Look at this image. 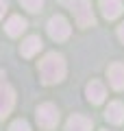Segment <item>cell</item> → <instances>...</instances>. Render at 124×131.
Here are the masks:
<instances>
[{
	"label": "cell",
	"instance_id": "obj_1",
	"mask_svg": "<svg viewBox=\"0 0 124 131\" xmlns=\"http://www.w3.org/2000/svg\"><path fill=\"white\" fill-rule=\"evenodd\" d=\"M39 77L46 85L61 83L65 77V59L59 52H48L44 59L39 61Z\"/></svg>",
	"mask_w": 124,
	"mask_h": 131
},
{
	"label": "cell",
	"instance_id": "obj_2",
	"mask_svg": "<svg viewBox=\"0 0 124 131\" xmlns=\"http://www.w3.org/2000/svg\"><path fill=\"white\" fill-rule=\"evenodd\" d=\"M68 7L74 13V20H76L78 26L87 28V26H94L96 24V18H94L92 2L89 0H68Z\"/></svg>",
	"mask_w": 124,
	"mask_h": 131
},
{
	"label": "cell",
	"instance_id": "obj_3",
	"mask_svg": "<svg viewBox=\"0 0 124 131\" xmlns=\"http://www.w3.org/2000/svg\"><path fill=\"white\" fill-rule=\"evenodd\" d=\"M59 122V109L52 103H44L37 107V125L41 129H55Z\"/></svg>",
	"mask_w": 124,
	"mask_h": 131
},
{
	"label": "cell",
	"instance_id": "obj_4",
	"mask_svg": "<svg viewBox=\"0 0 124 131\" xmlns=\"http://www.w3.org/2000/svg\"><path fill=\"white\" fill-rule=\"evenodd\" d=\"M70 33H72V26L70 22L63 18V15H52L48 20V35L57 42H63V39L70 37Z\"/></svg>",
	"mask_w": 124,
	"mask_h": 131
},
{
	"label": "cell",
	"instance_id": "obj_5",
	"mask_svg": "<svg viewBox=\"0 0 124 131\" xmlns=\"http://www.w3.org/2000/svg\"><path fill=\"white\" fill-rule=\"evenodd\" d=\"M15 105V92L7 81L0 79V120L5 116H9V112Z\"/></svg>",
	"mask_w": 124,
	"mask_h": 131
},
{
	"label": "cell",
	"instance_id": "obj_6",
	"mask_svg": "<svg viewBox=\"0 0 124 131\" xmlns=\"http://www.w3.org/2000/svg\"><path fill=\"white\" fill-rule=\"evenodd\" d=\"M107 77H109V83L115 90H124V63H120V61L111 63L109 70H107Z\"/></svg>",
	"mask_w": 124,
	"mask_h": 131
},
{
	"label": "cell",
	"instance_id": "obj_7",
	"mask_svg": "<svg viewBox=\"0 0 124 131\" xmlns=\"http://www.w3.org/2000/svg\"><path fill=\"white\" fill-rule=\"evenodd\" d=\"M100 9H102V15L107 20H115L122 15V0H100Z\"/></svg>",
	"mask_w": 124,
	"mask_h": 131
},
{
	"label": "cell",
	"instance_id": "obj_8",
	"mask_svg": "<svg viewBox=\"0 0 124 131\" xmlns=\"http://www.w3.org/2000/svg\"><path fill=\"white\" fill-rule=\"evenodd\" d=\"M85 94H87L89 103L100 105L102 101H105V96H107V90H105V85H102L100 81H92V83L87 85V90H85Z\"/></svg>",
	"mask_w": 124,
	"mask_h": 131
},
{
	"label": "cell",
	"instance_id": "obj_9",
	"mask_svg": "<svg viewBox=\"0 0 124 131\" xmlns=\"http://www.w3.org/2000/svg\"><path fill=\"white\" fill-rule=\"evenodd\" d=\"M105 118L109 122H113V125H122L124 122V105L120 103V101L109 103V107H107V112H105Z\"/></svg>",
	"mask_w": 124,
	"mask_h": 131
},
{
	"label": "cell",
	"instance_id": "obj_10",
	"mask_svg": "<svg viewBox=\"0 0 124 131\" xmlns=\"http://www.w3.org/2000/svg\"><path fill=\"white\" fill-rule=\"evenodd\" d=\"M65 131H92V120L74 114V116H70L68 125H65Z\"/></svg>",
	"mask_w": 124,
	"mask_h": 131
},
{
	"label": "cell",
	"instance_id": "obj_11",
	"mask_svg": "<svg viewBox=\"0 0 124 131\" xmlns=\"http://www.w3.org/2000/svg\"><path fill=\"white\" fill-rule=\"evenodd\" d=\"M41 39L37 37V35H31V37H26L22 42V46H20V52H22L24 57H33V55H37V52L41 50Z\"/></svg>",
	"mask_w": 124,
	"mask_h": 131
},
{
	"label": "cell",
	"instance_id": "obj_12",
	"mask_svg": "<svg viewBox=\"0 0 124 131\" xmlns=\"http://www.w3.org/2000/svg\"><path fill=\"white\" fill-rule=\"evenodd\" d=\"M24 28H26V20L20 18V15H11V18L7 20V24H5V31L9 33L11 37H18V35H22Z\"/></svg>",
	"mask_w": 124,
	"mask_h": 131
},
{
	"label": "cell",
	"instance_id": "obj_13",
	"mask_svg": "<svg viewBox=\"0 0 124 131\" xmlns=\"http://www.w3.org/2000/svg\"><path fill=\"white\" fill-rule=\"evenodd\" d=\"M22 2V7L26 11H31V13H39L41 9H44V0H20Z\"/></svg>",
	"mask_w": 124,
	"mask_h": 131
},
{
	"label": "cell",
	"instance_id": "obj_14",
	"mask_svg": "<svg viewBox=\"0 0 124 131\" xmlns=\"http://www.w3.org/2000/svg\"><path fill=\"white\" fill-rule=\"evenodd\" d=\"M9 131H31V127H28L26 120H15V122H11Z\"/></svg>",
	"mask_w": 124,
	"mask_h": 131
},
{
	"label": "cell",
	"instance_id": "obj_15",
	"mask_svg": "<svg viewBox=\"0 0 124 131\" xmlns=\"http://www.w3.org/2000/svg\"><path fill=\"white\" fill-rule=\"evenodd\" d=\"M5 11H7V0H0V18L5 15Z\"/></svg>",
	"mask_w": 124,
	"mask_h": 131
},
{
	"label": "cell",
	"instance_id": "obj_16",
	"mask_svg": "<svg viewBox=\"0 0 124 131\" xmlns=\"http://www.w3.org/2000/svg\"><path fill=\"white\" fill-rule=\"evenodd\" d=\"M118 37H120V39H122V42H124V24H122V26L118 28Z\"/></svg>",
	"mask_w": 124,
	"mask_h": 131
}]
</instances>
